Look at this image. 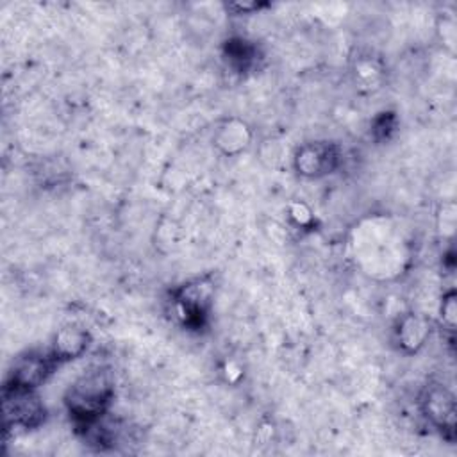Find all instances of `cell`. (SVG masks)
<instances>
[{
	"mask_svg": "<svg viewBox=\"0 0 457 457\" xmlns=\"http://www.w3.org/2000/svg\"><path fill=\"white\" fill-rule=\"evenodd\" d=\"M114 395V380L109 370L93 368L80 375L66 391L64 403L77 425L105 414Z\"/></svg>",
	"mask_w": 457,
	"mask_h": 457,
	"instance_id": "1",
	"label": "cell"
},
{
	"mask_svg": "<svg viewBox=\"0 0 457 457\" xmlns=\"http://www.w3.org/2000/svg\"><path fill=\"white\" fill-rule=\"evenodd\" d=\"M439 316H441V321H443L445 328H448V330L455 328V323H457V296H455L453 289L443 295L441 305H439Z\"/></svg>",
	"mask_w": 457,
	"mask_h": 457,
	"instance_id": "10",
	"label": "cell"
},
{
	"mask_svg": "<svg viewBox=\"0 0 457 457\" xmlns=\"http://www.w3.org/2000/svg\"><path fill=\"white\" fill-rule=\"evenodd\" d=\"M428 336H430V325L423 316L409 312L400 318L398 328H396V339L402 350L409 353L418 352L427 343Z\"/></svg>",
	"mask_w": 457,
	"mask_h": 457,
	"instance_id": "9",
	"label": "cell"
},
{
	"mask_svg": "<svg viewBox=\"0 0 457 457\" xmlns=\"http://www.w3.org/2000/svg\"><path fill=\"white\" fill-rule=\"evenodd\" d=\"M259 7H261V4H255V2H246V4L237 2V4H230L228 5V9H234L237 12H250V11H255Z\"/></svg>",
	"mask_w": 457,
	"mask_h": 457,
	"instance_id": "11",
	"label": "cell"
},
{
	"mask_svg": "<svg viewBox=\"0 0 457 457\" xmlns=\"http://www.w3.org/2000/svg\"><path fill=\"white\" fill-rule=\"evenodd\" d=\"M214 296V286L207 278H196L184 284L177 295V309L187 325H200Z\"/></svg>",
	"mask_w": 457,
	"mask_h": 457,
	"instance_id": "6",
	"label": "cell"
},
{
	"mask_svg": "<svg viewBox=\"0 0 457 457\" xmlns=\"http://www.w3.org/2000/svg\"><path fill=\"white\" fill-rule=\"evenodd\" d=\"M339 164V150L327 141L302 145L295 154V168L303 177H323L334 171Z\"/></svg>",
	"mask_w": 457,
	"mask_h": 457,
	"instance_id": "5",
	"label": "cell"
},
{
	"mask_svg": "<svg viewBox=\"0 0 457 457\" xmlns=\"http://www.w3.org/2000/svg\"><path fill=\"white\" fill-rule=\"evenodd\" d=\"M212 143L223 155H237L252 143V130L243 120L228 118L216 129Z\"/></svg>",
	"mask_w": 457,
	"mask_h": 457,
	"instance_id": "7",
	"label": "cell"
},
{
	"mask_svg": "<svg viewBox=\"0 0 457 457\" xmlns=\"http://www.w3.org/2000/svg\"><path fill=\"white\" fill-rule=\"evenodd\" d=\"M89 339L91 337L84 328L75 327V325H68V327H62L55 334L50 352H52V355L55 357V361L59 364L66 362V361H73L87 350Z\"/></svg>",
	"mask_w": 457,
	"mask_h": 457,
	"instance_id": "8",
	"label": "cell"
},
{
	"mask_svg": "<svg viewBox=\"0 0 457 457\" xmlns=\"http://www.w3.org/2000/svg\"><path fill=\"white\" fill-rule=\"evenodd\" d=\"M57 364L59 362L55 361L52 352H29L27 355L14 361V366L5 380V387L36 389L48 378Z\"/></svg>",
	"mask_w": 457,
	"mask_h": 457,
	"instance_id": "3",
	"label": "cell"
},
{
	"mask_svg": "<svg viewBox=\"0 0 457 457\" xmlns=\"http://www.w3.org/2000/svg\"><path fill=\"white\" fill-rule=\"evenodd\" d=\"M421 411L427 420L446 437L455 434V398L452 391L441 384L427 386L421 396Z\"/></svg>",
	"mask_w": 457,
	"mask_h": 457,
	"instance_id": "4",
	"label": "cell"
},
{
	"mask_svg": "<svg viewBox=\"0 0 457 457\" xmlns=\"http://www.w3.org/2000/svg\"><path fill=\"white\" fill-rule=\"evenodd\" d=\"M4 420L5 428H32L45 420V407L34 389L4 387Z\"/></svg>",
	"mask_w": 457,
	"mask_h": 457,
	"instance_id": "2",
	"label": "cell"
}]
</instances>
